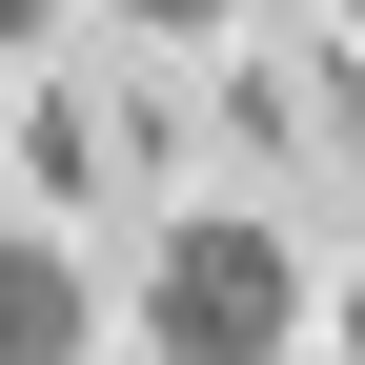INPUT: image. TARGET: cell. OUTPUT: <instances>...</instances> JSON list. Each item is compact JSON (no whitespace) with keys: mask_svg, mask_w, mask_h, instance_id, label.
Returning <instances> with one entry per match:
<instances>
[{"mask_svg":"<svg viewBox=\"0 0 365 365\" xmlns=\"http://www.w3.org/2000/svg\"><path fill=\"white\" fill-rule=\"evenodd\" d=\"M143 345L163 365H284L304 345V244L264 203H182L143 244Z\"/></svg>","mask_w":365,"mask_h":365,"instance_id":"1","label":"cell"},{"mask_svg":"<svg viewBox=\"0 0 365 365\" xmlns=\"http://www.w3.org/2000/svg\"><path fill=\"white\" fill-rule=\"evenodd\" d=\"M21 182H41V203H163V102H143L122 61H41Z\"/></svg>","mask_w":365,"mask_h":365,"instance_id":"2","label":"cell"},{"mask_svg":"<svg viewBox=\"0 0 365 365\" xmlns=\"http://www.w3.org/2000/svg\"><path fill=\"white\" fill-rule=\"evenodd\" d=\"M223 122H244L264 163H345L365 143V61H345V41H264V61L223 81Z\"/></svg>","mask_w":365,"mask_h":365,"instance_id":"3","label":"cell"},{"mask_svg":"<svg viewBox=\"0 0 365 365\" xmlns=\"http://www.w3.org/2000/svg\"><path fill=\"white\" fill-rule=\"evenodd\" d=\"M0 365H102L81 264H61V244H21V223H0Z\"/></svg>","mask_w":365,"mask_h":365,"instance_id":"4","label":"cell"},{"mask_svg":"<svg viewBox=\"0 0 365 365\" xmlns=\"http://www.w3.org/2000/svg\"><path fill=\"white\" fill-rule=\"evenodd\" d=\"M122 21H163V41H203V21H244V0H122Z\"/></svg>","mask_w":365,"mask_h":365,"instance_id":"5","label":"cell"},{"mask_svg":"<svg viewBox=\"0 0 365 365\" xmlns=\"http://www.w3.org/2000/svg\"><path fill=\"white\" fill-rule=\"evenodd\" d=\"M41 21H61V0H0V61H41Z\"/></svg>","mask_w":365,"mask_h":365,"instance_id":"6","label":"cell"},{"mask_svg":"<svg viewBox=\"0 0 365 365\" xmlns=\"http://www.w3.org/2000/svg\"><path fill=\"white\" fill-rule=\"evenodd\" d=\"M325 325H345V365H365V264H345V304H325Z\"/></svg>","mask_w":365,"mask_h":365,"instance_id":"7","label":"cell"},{"mask_svg":"<svg viewBox=\"0 0 365 365\" xmlns=\"http://www.w3.org/2000/svg\"><path fill=\"white\" fill-rule=\"evenodd\" d=\"M345 21H365V0H345Z\"/></svg>","mask_w":365,"mask_h":365,"instance_id":"8","label":"cell"}]
</instances>
